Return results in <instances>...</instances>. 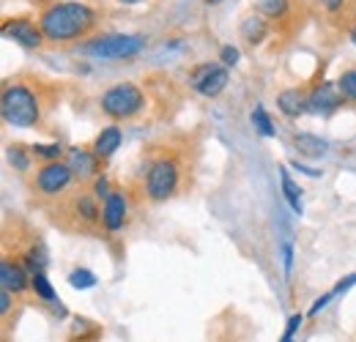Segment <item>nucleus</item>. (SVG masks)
Returning a JSON list of instances; mask_svg holds the SVG:
<instances>
[{"mask_svg":"<svg viewBox=\"0 0 356 342\" xmlns=\"http://www.w3.org/2000/svg\"><path fill=\"white\" fill-rule=\"evenodd\" d=\"M96 22V8L80 0H55L39 11V28L44 33V42L55 47L83 42L93 33Z\"/></svg>","mask_w":356,"mask_h":342,"instance_id":"1","label":"nucleus"},{"mask_svg":"<svg viewBox=\"0 0 356 342\" xmlns=\"http://www.w3.org/2000/svg\"><path fill=\"white\" fill-rule=\"evenodd\" d=\"M44 90L36 83L28 80H8L3 86V96H0V115L8 127L17 129H33L42 124L44 118Z\"/></svg>","mask_w":356,"mask_h":342,"instance_id":"2","label":"nucleus"},{"mask_svg":"<svg viewBox=\"0 0 356 342\" xmlns=\"http://www.w3.org/2000/svg\"><path fill=\"white\" fill-rule=\"evenodd\" d=\"M181 184H184V165L176 154L165 151L151 159L143 178V192L151 203H168L181 192Z\"/></svg>","mask_w":356,"mask_h":342,"instance_id":"3","label":"nucleus"},{"mask_svg":"<svg viewBox=\"0 0 356 342\" xmlns=\"http://www.w3.org/2000/svg\"><path fill=\"white\" fill-rule=\"evenodd\" d=\"M145 90L137 86V83H115L110 86L102 96H99V110L104 118L115 121V124H124V121H132L137 118L143 110H145Z\"/></svg>","mask_w":356,"mask_h":342,"instance_id":"4","label":"nucleus"},{"mask_svg":"<svg viewBox=\"0 0 356 342\" xmlns=\"http://www.w3.org/2000/svg\"><path fill=\"white\" fill-rule=\"evenodd\" d=\"M145 49V39L140 33H104L83 44V52L99 60H132Z\"/></svg>","mask_w":356,"mask_h":342,"instance_id":"5","label":"nucleus"},{"mask_svg":"<svg viewBox=\"0 0 356 342\" xmlns=\"http://www.w3.org/2000/svg\"><path fill=\"white\" fill-rule=\"evenodd\" d=\"M74 181L77 178H74L72 168L66 165V159H58V162H47V165H42L39 170L33 172L31 189L44 200H58L72 189Z\"/></svg>","mask_w":356,"mask_h":342,"instance_id":"6","label":"nucleus"},{"mask_svg":"<svg viewBox=\"0 0 356 342\" xmlns=\"http://www.w3.org/2000/svg\"><path fill=\"white\" fill-rule=\"evenodd\" d=\"M186 80H189V88L195 93H200L203 99H217L225 88H227V83H230V72H227L225 63L203 60V63H197V66L189 69Z\"/></svg>","mask_w":356,"mask_h":342,"instance_id":"7","label":"nucleus"},{"mask_svg":"<svg viewBox=\"0 0 356 342\" xmlns=\"http://www.w3.org/2000/svg\"><path fill=\"white\" fill-rule=\"evenodd\" d=\"M0 31H3V39L19 44L22 49H42L47 44L39 19H31V17H8L3 19Z\"/></svg>","mask_w":356,"mask_h":342,"instance_id":"8","label":"nucleus"},{"mask_svg":"<svg viewBox=\"0 0 356 342\" xmlns=\"http://www.w3.org/2000/svg\"><path fill=\"white\" fill-rule=\"evenodd\" d=\"M346 99L340 96V88L332 80H321L310 88V96H307V113L310 115H321V118H329L332 113L340 110Z\"/></svg>","mask_w":356,"mask_h":342,"instance_id":"9","label":"nucleus"},{"mask_svg":"<svg viewBox=\"0 0 356 342\" xmlns=\"http://www.w3.org/2000/svg\"><path fill=\"white\" fill-rule=\"evenodd\" d=\"M129 216V197L124 189H113L107 195V200H102V227L104 233H118L124 230Z\"/></svg>","mask_w":356,"mask_h":342,"instance_id":"10","label":"nucleus"},{"mask_svg":"<svg viewBox=\"0 0 356 342\" xmlns=\"http://www.w3.org/2000/svg\"><path fill=\"white\" fill-rule=\"evenodd\" d=\"M0 285H3V291L14 293V296H22L31 288V271L25 268L22 260H14V257L6 255L0 260Z\"/></svg>","mask_w":356,"mask_h":342,"instance_id":"11","label":"nucleus"},{"mask_svg":"<svg viewBox=\"0 0 356 342\" xmlns=\"http://www.w3.org/2000/svg\"><path fill=\"white\" fill-rule=\"evenodd\" d=\"M66 165L72 168L77 181H93L96 175H102V168H104V162L90 148H69L66 151Z\"/></svg>","mask_w":356,"mask_h":342,"instance_id":"12","label":"nucleus"},{"mask_svg":"<svg viewBox=\"0 0 356 342\" xmlns=\"http://www.w3.org/2000/svg\"><path fill=\"white\" fill-rule=\"evenodd\" d=\"M69 211L74 216V222H80V225H90V227L102 225V203H99V197L93 192H77V195H72Z\"/></svg>","mask_w":356,"mask_h":342,"instance_id":"13","label":"nucleus"},{"mask_svg":"<svg viewBox=\"0 0 356 342\" xmlns=\"http://www.w3.org/2000/svg\"><path fill=\"white\" fill-rule=\"evenodd\" d=\"M307 96H310V90L307 88H282L280 93H277V110L285 115V118H291V121H296V118H302L305 113H307Z\"/></svg>","mask_w":356,"mask_h":342,"instance_id":"14","label":"nucleus"},{"mask_svg":"<svg viewBox=\"0 0 356 342\" xmlns=\"http://www.w3.org/2000/svg\"><path fill=\"white\" fill-rule=\"evenodd\" d=\"M238 33H241V39L250 44V47H261V44L271 36V22L264 19L258 11H250V14L241 19Z\"/></svg>","mask_w":356,"mask_h":342,"instance_id":"15","label":"nucleus"},{"mask_svg":"<svg viewBox=\"0 0 356 342\" xmlns=\"http://www.w3.org/2000/svg\"><path fill=\"white\" fill-rule=\"evenodd\" d=\"M121 142H124V131L118 124H110V127H104L96 137H93V142H90V151L102 159V162H107L118 148H121Z\"/></svg>","mask_w":356,"mask_h":342,"instance_id":"16","label":"nucleus"},{"mask_svg":"<svg viewBox=\"0 0 356 342\" xmlns=\"http://www.w3.org/2000/svg\"><path fill=\"white\" fill-rule=\"evenodd\" d=\"M252 11H258L271 25H277L291 14V0H258Z\"/></svg>","mask_w":356,"mask_h":342,"instance_id":"17","label":"nucleus"},{"mask_svg":"<svg viewBox=\"0 0 356 342\" xmlns=\"http://www.w3.org/2000/svg\"><path fill=\"white\" fill-rule=\"evenodd\" d=\"M293 148H296L302 156H310V159H318V156L326 154V142H323L321 137H315V134H307V131L293 134Z\"/></svg>","mask_w":356,"mask_h":342,"instance_id":"18","label":"nucleus"},{"mask_svg":"<svg viewBox=\"0 0 356 342\" xmlns=\"http://www.w3.org/2000/svg\"><path fill=\"white\" fill-rule=\"evenodd\" d=\"M280 181H282V195H285L288 206H291L296 214H302V211H305V203H302V186L288 175L285 168H280Z\"/></svg>","mask_w":356,"mask_h":342,"instance_id":"19","label":"nucleus"},{"mask_svg":"<svg viewBox=\"0 0 356 342\" xmlns=\"http://www.w3.org/2000/svg\"><path fill=\"white\" fill-rule=\"evenodd\" d=\"M31 291H33V296H36V299H42L44 304H58V293H55V288H52V282H49L47 271H36V274H31Z\"/></svg>","mask_w":356,"mask_h":342,"instance_id":"20","label":"nucleus"},{"mask_svg":"<svg viewBox=\"0 0 356 342\" xmlns=\"http://www.w3.org/2000/svg\"><path fill=\"white\" fill-rule=\"evenodd\" d=\"M6 156H8V165H11L14 170L28 172L33 168V154H31V148H25L22 142H11L8 151H6Z\"/></svg>","mask_w":356,"mask_h":342,"instance_id":"21","label":"nucleus"},{"mask_svg":"<svg viewBox=\"0 0 356 342\" xmlns=\"http://www.w3.org/2000/svg\"><path fill=\"white\" fill-rule=\"evenodd\" d=\"M22 263H25V268H28L31 274H36V271H47V266H49L47 250L42 247V244H31V247L22 252Z\"/></svg>","mask_w":356,"mask_h":342,"instance_id":"22","label":"nucleus"},{"mask_svg":"<svg viewBox=\"0 0 356 342\" xmlns=\"http://www.w3.org/2000/svg\"><path fill=\"white\" fill-rule=\"evenodd\" d=\"M31 154H33V159H42V165H47V162L63 159L66 148L60 142H36V145H31Z\"/></svg>","mask_w":356,"mask_h":342,"instance_id":"23","label":"nucleus"},{"mask_svg":"<svg viewBox=\"0 0 356 342\" xmlns=\"http://www.w3.org/2000/svg\"><path fill=\"white\" fill-rule=\"evenodd\" d=\"M334 83H337V88H340V96H343L346 101L356 104V66L346 69Z\"/></svg>","mask_w":356,"mask_h":342,"instance_id":"24","label":"nucleus"},{"mask_svg":"<svg viewBox=\"0 0 356 342\" xmlns=\"http://www.w3.org/2000/svg\"><path fill=\"white\" fill-rule=\"evenodd\" d=\"M252 124H255V129H258L261 137H266V140L277 137V127L271 124V118H268V113L264 104H258V107L252 110Z\"/></svg>","mask_w":356,"mask_h":342,"instance_id":"25","label":"nucleus"},{"mask_svg":"<svg viewBox=\"0 0 356 342\" xmlns=\"http://www.w3.org/2000/svg\"><path fill=\"white\" fill-rule=\"evenodd\" d=\"M96 274L90 271V268H74L72 274H69V285L74 288V291H88V288H96Z\"/></svg>","mask_w":356,"mask_h":342,"instance_id":"26","label":"nucleus"},{"mask_svg":"<svg viewBox=\"0 0 356 342\" xmlns=\"http://www.w3.org/2000/svg\"><path fill=\"white\" fill-rule=\"evenodd\" d=\"M90 192H93L99 200H107V195L113 192L110 178H107V175H96V178H93V184H90Z\"/></svg>","mask_w":356,"mask_h":342,"instance_id":"27","label":"nucleus"},{"mask_svg":"<svg viewBox=\"0 0 356 342\" xmlns=\"http://www.w3.org/2000/svg\"><path fill=\"white\" fill-rule=\"evenodd\" d=\"M238 60H241V52H238L233 44H225L222 49H220V63H225L227 69H230V66H238Z\"/></svg>","mask_w":356,"mask_h":342,"instance_id":"28","label":"nucleus"},{"mask_svg":"<svg viewBox=\"0 0 356 342\" xmlns=\"http://www.w3.org/2000/svg\"><path fill=\"white\" fill-rule=\"evenodd\" d=\"M302 320H305V315H302V312H293V315L288 318L285 334H282V340H280V342H293V334H296V329L302 326Z\"/></svg>","mask_w":356,"mask_h":342,"instance_id":"29","label":"nucleus"},{"mask_svg":"<svg viewBox=\"0 0 356 342\" xmlns=\"http://www.w3.org/2000/svg\"><path fill=\"white\" fill-rule=\"evenodd\" d=\"M332 299H334V291L323 293V296H321V299H318V301H315V304L310 307V318H315V315H318V312H321V309H323V307H326V304H329Z\"/></svg>","mask_w":356,"mask_h":342,"instance_id":"30","label":"nucleus"},{"mask_svg":"<svg viewBox=\"0 0 356 342\" xmlns=\"http://www.w3.org/2000/svg\"><path fill=\"white\" fill-rule=\"evenodd\" d=\"M11 301H14V293H8V291L0 293V315H3V318H8V312H11Z\"/></svg>","mask_w":356,"mask_h":342,"instance_id":"31","label":"nucleus"},{"mask_svg":"<svg viewBox=\"0 0 356 342\" xmlns=\"http://www.w3.org/2000/svg\"><path fill=\"white\" fill-rule=\"evenodd\" d=\"M323 3V8L329 11V14H337V11H343V6H346V0H321Z\"/></svg>","mask_w":356,"mask_h":342,"instance_id":"32","label":"nucleus"},{"mask_svg":"<svg viewBox=\"0 0 356 342\" xmlns=\"http://www.w3.org/2000/svg\"><path fill=\"white\" fill-rule=\"evenodd\" d=\"M282 260H285V274H291V263H293V247L291 244L282 247Z\"/></svg>","mask_w":356,"mask_h":342,"instance_id":"33","label":"nucleus"},{"mask_svg":"<svg viewBox=\"0 0 356 342\" xmlns=\"http://www.w3.org/2000/svg\"><path fill=\"white\" fill-rule=\"evenodd\" d=\"M348 39L354 42V47H356V25H351V31H348Z\"/></svg>","mask_w":356,"mask_h":342,"instance_id":"34","label":"nucleus"},{"mask_svg":"<svg viewBox=\"0 0 356 342\" xmlns=\"http://www.w3.org/2000/svg\"><path fill=\"white\" fill-rule=\"evenodd\" d=\"M118 3H124V6H134V3H143V0H118Z\"/></svg>","mask_w":356,"mask_h":342,"instance_id":"35","label":"nucleus"},{"mask_svg":"<svg viewBox=\"0 0 356 342\" xmlns=\"http://www.w3.org/2000/svg\"><path fill=\"white\" fill-rule=\"evenodd\" d=\"M206 3H209V6H217V3H222V0H206Z\"/></svg>","mask_w":356,"mask_h":342,"instance_id":"36","label":"nucleus"}]
</instances>
